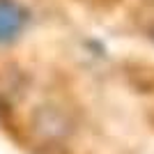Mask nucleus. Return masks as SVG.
Returning <instances> with one entry per match:
<instances>
[{"mask_svg": "<svg viewBox=\"0 0 154 154\" xmlns=\"http://www.w3.org/2000/svg\"><path fill=\"white\" fill-rule=\"evenodd\" d=\"M28 23V9L16 0H0V44H12Z\"/></svg>", "mask_w": 154, "mask_h": 154, "instance_id": "f257e3e1", "label": "nucleus"}]
</instances>
